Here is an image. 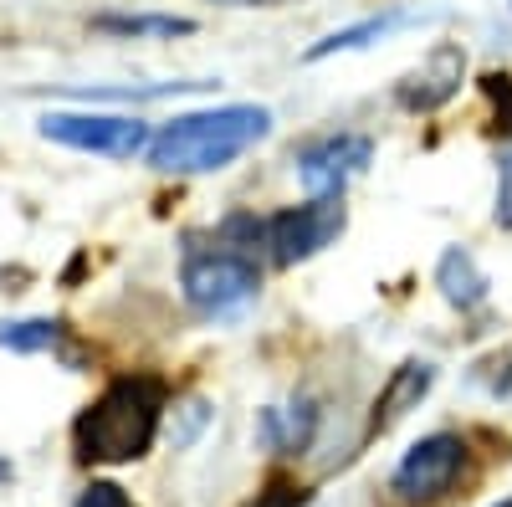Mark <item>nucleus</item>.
Instances as JSON below:
<instances>
[{
  "mask_svg": "<svg viewBox=\"0 0 512 507\" xmlns=\"http://www.w3.org/2000/svg\"><path fill=\"white\" fill-rule=\"evenodd\" d=\"M164 420V379L154 374H123L77 415L72 446L88 467H123V461L149 456Z\"/></svg>",
  "mask_w": 512,
  "mask_h": 507,
  "instance_id": "f257e3e1",
  "label": "nucleus"
},
{
  "mask_svg": "<svg viewBox=\"0 0 512 507\" xmlns=\"http://www.w3.org/2000/svg\"><path fill=\"white\" fill-rule=\"evenodd\" d=\"M272 129V113L256 103L180 113L149 139V164L159 175H216L231 159H241L251 144H262Z\"/></svg>",
  "mask_w": 512,
  "mask_h": 507,
  "instance_id": "f03ea898",
  "label": "nucleus"
},
{
  "mask_svg": "<svg viewBox=\"0 0 512 507\" xmlns=\"http://www.w3.org/2000/svg\"><path fill=\"white\" fill-rule=\"evenodd\" d=\"M180 287H185V303L200 318H231L241 313L256 287H262V272L246 251L236 246H216V251H185V267H180Z\"/></svg>",
  "mask_w": 512,
  "mask_h": 507,
  "instance_id": "7ed1b4c3",
  "label": "nucleus"
},
{
  "mask_svg": "<svg viewBox=\"0 0 512 507\" xmlns=\"http://www.w3.org/2000/svg\"><path fill=\"white\" fill-rule=\"evenodd\" d=\"M349 226V210H344V195H313L308 205H292V210H277L267 216V257L277 267H297L318 257L323 246H333Z\"/></svg>",
  "mask_w": 512,
  "mask_h": 507,
  "instance_id": "20e7f679",
  "label": "nucleus"
},
{
  "mask_svg": "<svg viewBox=\"0 0 512 507\" xmlns=\"http://www.w3.org/2000/svg\"><path fill=\"white\" fill-rule=\"evenodd\" d=\"M41 139L82 154H103V159H134L149 149V123L134 113H47Z\"/></svg>",
  "mask_w": 512,
  "mask_h": 507,
  "instance_id": "39448f33",
  "label": "nucleus"
},
{
  "mask_svg": "<svg viewBox=\"0 0 512 507\" xmlns=\"http://www.w3.org/2000/svg\"><path fill=\"white\" fill-rule=\"evenodd\" d=\"M466 472V441L451 436V431H436V436H425L415 441L405 456H400V467L390 477V492L410 507H425V502H441Z\"/></svg>",
  "mask_w": 512,
  "mask_h": 507,
  "instance_id": "423d86ee",
  "label": "nucleus"
},
{
  "mask_svg": "<svg viewBox=\"0 0 512 507\" xmlns=\"http://www.w3.org/2000/svg\"><path fill=\"white\" fill-rule=\"evenodd\" d=\"M374 159V144L364 134H328L308 149H297V180L308 195H344L354 175H364Z\"/></svg>",
  "mask_w": 512,
  "mask_h": 507,
  "instance_id": "0eeeda50",
  "label": "nucleus"
},
{
  "mask_svg": "<svg viewBox=\"0 0 512 507\" xmlns=\"http://www.w3.org/2000/svg\"><path fill=\"white\" fill-rule=\"evenodd\" d=\"M461 77H466V52L451 47V41H441L415 72H405L395 82V103L405 113H436V108H446L461 93Z\"/></svg>",
  "mask_w": 512,
  "mask_h": 507,
  "instance_id": "6e6552de",
  "label": "nucleus"
},
{
  "mask_svg": "<svg viewBox=\"0 0 512 507\" xmlns=\"http://www.w3.org/2000/svg\"><path fill=\"white\" fill-rule=\"evenodd\" d=\"M431 385H436V369L425 364V359H405V364L379 385L374 410H369V431H390V426H400L410 410H420V400L431 395Z\"/></svg>",
  "mask_w": 512,
  "mask_h": 507,
  "instance_id": "1a4fd4ad",
  "label": "nucleus"
},
{
  "mask_svg": "<svg viewBox=\"0 0 512 507\" xmlns=\"http://www.w3.org/2000/svg\"><path fill=\"white\" fill-rule=\"evenodd\" d=\"M436 287H441V298H446L451 308H461V313L487 303V277H482V267H477L472 251H461V246L441 251V262H436Z\"/></svg>",
  "mask_w": 512,
  "mask_h": 507,
  "instance_id": "9d476101",
  "label": "nucleus"
},
{
  "mask_svg": "<svg viewBox=\"0 0 512 507\" xmlns=\"http://www.w3.org/2000/svg\"><path fill=\"white\" fill-rule=\"evenodd\" d=\"M313 426H318L313 400L287 405V410H267V415H262V436H267V446L282 451V456H297V451H303V446L313 441Z\"/></svg>",
  "mask_w": 512,
  "mask_h": 507,
  "instance_id": "9b49d317",
  "label": "nucleus"
},
{
  "mask_svg": "<svg viewBox=\"0 0 512 507\" xmlns=\"http://www.w3.org/2000/svg\"><path fill=\"white\" fill-rule=\"evenodd\" d=\"M410 21H415L410 11H379V16H369V21H359V26H344V31L323 36L318 47H308V62H323V57H333V52H359V47H369V41L390 36L395 26H410Z\"/></svg>",
  "mask_w": 512,
  "mask_h": 507,
  "instance_id": "f8f14e48",
  "label": "nucleus"
},
{
  "mask_svg": "<svg viewBox=\"0 0 512 507\" xmlns=\"http://www.w3.org/2000/svg\"><path fill=\"white\" fill-rule=\"evenodd\" d=\"M93 26L113 36H190L195 31V21L185 16H98Z\"/></svg>",
  "mask_w": 512,
  "mask_h": 507,
  "instance_id": "ddd939ff",
  "label": "nucleus"
},
{
  "mask_svg": "<svg viewBox=\"0 0 512 507\" xmlns=\"http://www.w3.org/2000/svg\"><path fill=\"white\" fill-rule=\"evenodd\" d=\"M62 323L52 318H26V323H0V344L16 349V354H41V349H57Z\"/></svg>",
  "mask_w": 512,
  "mask_h": 507,
  "instance_id": "4468645a",
  "label": "nucleus"
},
{
  "mask_svg": "<svg viewBox=\"0 0 512 507\" xmlns=\"http://www.w3.org/2000/svg\"><path fill=\"white\" fill-rule=\"evenodd\" d=\"M497 226L512 231V144L497 159Z\"/></svg>",
  "mask_w": 512,
  "mask_h": 507,
  "instance_id": "2eb2a0df",
  "label": "nucleus"
},
{
  "mask_svg": "<svg viewBox=\"0 0 512 507\" xmlns=\"http://www.w3.org/2000/svg\"><path fill=\"white\" fill-rule=\"evenodd\" d=\"M72 507H134V497H128L118 482H93Z\"/></svg>",
  "mask_w": 512,
  "mask_h": 507,
  "instance_id": "dca6fc26",
  "label": "nucleus"
},
{
  "mask_svg": "<svg viewBox=\"0 0 512 507\" xmlns=\"http://www.w3.org/2000/svg\"><path fill=\"white\" fill-rule=\"evenodd\" d=\"M251 507H318V497H313V492H303V487H287V482H277L272 492H262Z\"/></svg>",
  "mask_w": 512,
  "mask_h": 507,
  "instance_id": "f3484780",
  "label": "nucleus"
},
{
  "mask_svg": "<svg viewBox=\"0 0 512 507\" xmlns=\"http://www.w3.org/2000/svg\"><path fill=\"white\" fill-rule=\"evenodd\" d=\"M221 6H287V0H221Z\"/></svg>",
  "mask_w": 512,
  "mask_h": 507,
  "instance_id": "a211bd4d",
  "label": "nucleus"
},
{
  "mask_svg": "<svg viewBox=\"0 0 512 507\" xmlns=\"http://www.w3.org/2000/svg\"><path fill=\"white\" fill-rule=\"evenodd\" d=\"M497 507H512V497H507V502H497Z\"/></svg>",
  "mask_w": 512,
  "mask_h": 507,
  "instance_id": "6ab92c4d",
  "label": "nucleus"
}]
</instances>
